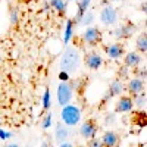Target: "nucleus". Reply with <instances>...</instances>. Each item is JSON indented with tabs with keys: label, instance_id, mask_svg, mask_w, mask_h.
Segmentation results:
<instances>
[{
	"label": "nucleus",
	"instance_id": "f257e3e1",
	"mask_svg": "<svg viewBox=\"0 0 147 147\" xmlns=\"http://www.w3.org/2000/svg\"><path fill=\"white\" fill-rule=\"evenodd\" d=\"M81 65V53L78 50V47L75 46H68L65 49V52L62 53V57L59 60V68L60 71H65L68 74L77 72Z\"/></svg>",
	"mask_w": 147,
	"mask_h": 147
},
{
	"label": "nucleus",
	"instance_id": "f03ea898",
	"mask_svg": "<svg viewBox=\"0 0 147 147\" xmlns=\"http://www.w3.org/2000/svg\"><path fill=\"white\" fill-rule=\"evenodd\" d=\"M81 118H82V112L80 106L74 105V103H68L65 106H62V110H60V122L69 128L72 127H77L80 122H81Z\"/></svg>",
	"mask_w": 147,
	"mask_h": 147
},
{
	"label": "nucleus",
	"instance_id": "7ed1b4c3",
	"mask_svg": "<svg viewBox=\"0 0 147 147\" xmlns=\"http://www.w3.org/2000/svg\"><path fill=\"white\" fill-rule=\"evenodd\" d=\"M74 99V88L71 87L69 81H60L57 84V90H56V100L57 105L62 107L68 103H71Z\"/></svg>",
	"mask_w": 147,
	"mask_h": 147
},
{
	"label": "nucleus",
	"instance_id": "20e7f679",
	"mask_svg": "<svg viewBox=\"0 0 147 147\" xmlns=\"http://www.w3.org/2000/svg\"><path fill=\"white\" fill-rule=\"evenodd\" d=\"M81 41L85 46L96 47L97 44L102 41V31H100V28L99 27H94V25L85 27L84 32L81 34Z\"/></svg>",
	"mask_w": 147,
	"mask_h": 147
},
{
	"label": "nucleus",
	"instance_id": "39448f33",
	"mask_svg": "<svg viewBox=\"0 0 147 147\" xmlns=\"http://www.w3.org/2000/svg\"><path fill=\"white\" fill-rule=\"evenodd\" d=\"M99 19L103 27H115L118 21H119V15L116 7H113L112 5H106L99 13Z\"/></svg>",
	"mask_w": 147,
	"mask_h": 147
},
{
	"label": "nucleus",
	"instance_id": "423d86ee",
	"mask_svg": "<svg viewBox=\"0 0 147 147\" xmlns=\"http://www.w3.org/2000/svg\"><path fill=\"white\" fill-rule=\"evenodd\" d=\"M105 55L109 60H119L124 57L125 55V47L121 41H115V43H110L105 47Z\"/></svg>",
	"mask_w": 147,
	"mask_h": 147
},
{
	"label": "nucleus",
	"instance_id": "0eeeda50",
	"mask_svg": "<svg viewBox=\"0 0 147 147\" xmlns=\"http://www.w3.org/2000/svg\"><path fill=\"white\" fill-rule=\"evenodd\" d=\"M127 91V88H125V82L122 81V80H119V78H116V80H113L112 82L109 84V88H107V91H106V94H105V102L106 100H110V99H113V97H119V96H122Z\"/></svg>",
	"mask_w": 147,
	"mask_h": 147
},
{
	"label": "nucleus",
	"instance_id": "6e6552de",
	"mask_svg": "<svg viewBox=\"0 0 147 147\" xmlns=\"http://www.w3.org/2000/svg\"><path fill=\"white\" fill-rule=\"evenodd\" d=\"M105 63V57L100 52H90L85 55V66L90 71H99Z\"/></svg>",
	"mask_w": 147,
	"mask_h": 147
},
{
	"label": "nucleus",
	"instance_id": "1a4fd4ad",
	"mask_svg": "<svg viewBox=\"0 0 147 147\" xmlns=\"http://www.w3.org/2000/svg\"><path fill=\"white\" fill-rule=\"evenodd\" d=\"M137 32V27L132 24H122V25L116 27L113 31V37L116 40H128Z\"/></svg>",
	"mask_w": 147,
	"mask_h": 147
},
{
	"label": "nucleus",
	"instance_id": "9d476101",
	"mask_svg": "<svg viewBox=\"0 0 147 147\" xmlns=\"http://www.w3.org/2000/svg\"><path fill=\"white\" fill-rule=\"evenodd\" d=\"M115 110L118 113H129L134 110V103H132V97L122 94L118 97V100L115 103Z\"/></svg>",
	"mask_w": 147,
	"mask_h": 147
},
{
	"label": "nucleus",
	"instance_id": "9b49d317",
	"mask_svg": "<svg viewBox=\"0 0 147 147\" xmlns=\"http://www.w3.org/2000/svg\"><path fill=\"white\" fill-rule=\"evenodd\" d=\"M125 88H127V91L131 96L138 94V93H141V91L146 90V81L141 80V78H138L137 75L136 77H129L128 78V82L125 84Z\"/></svg>",
	"mask_w": 147,
	"mask_h": 147
},
{
	"label": "nucleus",
	"instance_id": "f8f14e48",
	"mask_svg": "<svg viewBox=\"0 0 147 147\" xmlns=\"http://www.w3.org/2000/svg\"><path fill=\"white\" fill-rule=\"evenodd\" d=\"M80 136L84 140H90L94 136H97V124L91 119L84 121L81 124V127H80Z\"/></svg>",
	"mask_w": 147,
	"mask_h": 147
},
{
	"label": "nucleus",
	"instance_id": "ddd939ff",
	"mask_svg": "<svg viewBox=\"0 0 147 147\" xmlns=\"http://www.w3.org/2000/svg\"><path fill=\"white\" fill-rule=\"evenodd\" d=\"M124 65L127 66V68H129V69H136V68H138L141 63H143V56H141V53H138L137 50L136 52H128V53H125L124 55Z\"/></svg>",
	"mask_w": 147,
	"mask_h": 147
},
{
	"label": "nucleus",
	"instance_id": "4468645a",
	"mask_svg": "<svg viewBox=\"0 0 147 147\" xmlns=\"http://www.w3.org/2000/svg\"><path fill=\"white\" fill-rule=\"evenodd\" d=\"M69 136H71L69 127H66L63 122H57L56 127H55V141L57 144H60V143L66 141L69 138Z\"/></svg>",
	"mask_w": 147,
	"mask_h": 147
},
{
	"label": "nucleus",
	"instance_id": "2eb2a0df",
	"mask_svg": "<svg viewBox=\"0 0 147 147\" xmlns=\"http://www.w3.org/2000/svg\"><path fill=\"white\" fill-rule=\"evenodd\" d=\"M100 140H102V143H103V147H115V146L119 144L121 137H119L118 132L109 129V131H105V132H103V136L100 137Z\"/></svg>",
	"mask_w": 147,
	"mask_h": 147
},
{
	"label": "nucleus",
	"instance_id": "dca6fc26",
	"mask_svg": "<svg viewBox=\"0 0 147 147\" xmlns=\"http://www.w3.org/2000/svg\"><path fill=\"white\" fill-rule=\"evenodd\" d=\"M74 37H75V24H74L72 19H69V21H66V24H65L63 43H65V44H69V43L74 40Z\"/></svg>",
	"mask_w": 147,
	"mask_h": 147
},
{
	"label": "nucleus",
	"instance_id": "f3484780",
	"mask_svg": "<svg viewBox=\"0 0 147 147\" xmlns=\"http://www.w3.org/2000/svg\"><path fill=\"white\" fill-rule=\"evenodd\" d=\"M132 103H134V107H136V109L146 110V103H147L146 90L141 91V93H138V94H134V96H132Z\"/></svg>",
	"mask_w": 147,
	"mask_h": 147
},
{
	"label": "nucleus",
	"instance_id": "a211bd4d",
	"mask_svg": "<svg viewBox=\"0 0 147 147\" xmlns=\"http://www.w3.org/2000/svg\"><path fill=\"white\" fill-rule=\"evenodd\" d=\"M49 5L55 9L59 15H65L68 12V2L66 0H49Z\"/></svg>",
	"mask_w": 147,
	"mask_h": 147
},
{
	"label": "nucleus",
	"instance_id": "6ab92c4d",
	"mask_svg": "<svg viewBox=\"0 0 147 147\" xmlns=\"http://www.w3.org/2000/svg\"><path fill=\"white\" fill-rule=\"evenodd\" d=\"M136 47H137V52L141 53V55H146L147 53V35L146 32L140 34L136 40Z\"/></svg>",
	"mask_w": 147,
	"mask_h": 147
},
{
	"label": "nucleus",
	"instance_id": "aec40b11",
	"mask_svg": "<svg viewBox=\"0 0 147 147\" xmlns=\"http://www.w3.org/2000/svg\"><path fill=\"white\" fill-rule=\"evenodd\" d=\"M94 21H96V13H94L93 10L88 9V10L82 15V18H81V21H80L78 25H81V27H90V25H93V24H94Z\"/></svg>",
	"mask_w": 147,
	"mask_h": 147
},
{
	"label": "nucleus",
	"instance_id": "412c9836",
	"mask_svg": "<svg viewBox=\"0 0 147 147\" xmlns=\"http://www.w3.org/2000/svg\"><path fill=\"white\" fill-rule=\"evenodd\" d=\"M19 19H21L19 9L18 7H10V10H9V22L12 24V25H18Z\"/></svg>",
	"mask_w": 147,
	"mask_h": 147
},
{
	"label": "nucleus",
	"instance_id": "4be33fe9",
	"mask_svg": "<svg viewBox=\"0 0 147 147\" xmlns=\"http://www.w3.org/2000/svg\"><path fill=\"white\" fill-rule=\"evenodd\" d=\"M52 125H53V113L49 112V113L43 118V121H41V128H43L44 131H47V129H50Z\"/></svg>",
	"mask_w": 147,
	"mask_h": 147
},
{
	"label": "nucleus",
	"instance_id": "5701e85b",
	"mask_svg": "<svg viewBox=\"0 0 147 147\" xmlns=\"http://www.w3.org/2000/svg\"><path fill=\"white\" fill-rule=\"evenodd\" d=\"M41 103H43V107H44L46 110L50 109V106H52V94H50V90H44Z\"/></svg>",
	"mask_w": 147,
	"mask_h": 147
},
{
	"label": "nucleus",
	"instance_id": "b1692460",
	"mask_svg": "<svg viewBox=\"0 0 147 147\" xmlns=\"http://www.w3.org/2000/svg\"><path fill=\"white\" fill-rule=\"evenodd\" d=\"M88 143H87V147H103V143H102V140L99 138V137H93V138H90V140H87Z\"/></svg>",
	"mask_w": 147,
	"mask_h": 147
},
{
	"label": "nucleus",
	"instance_id": "393cba45",
	"mask_svg": "<svg viewBox=\"0 0 147 147\" xmlns=\"http://www.w3.org/2000/svg\"><path fill=\"white\" fill-rule=\"evenodd\" d=\"M128 71H129V68H127L125 65H124V66H121V69L118 71V75H119V80H122V81H124L125 78H128V74H129Z\"/></svg>",
	"mask_w": 147,
	"mask_h": 147
},
{
	"label": "nucleus",
	"instance_id": "a878e982",
	"mask_svg": "<svg viewBox=\"0 0 147 147\" xmlns=\"http://www.w3.org/2000/svg\"><path fill=\"white\" fill-rule=\"evenodd\" d=\"M136 71H137V77L146 81V78H147V71H146V65H144V68H136Z\"/></svg>",
	"mask_w": 147,
	"mask_h": 147
},
{
	"label": "nucleus",
	"instance_id": "bb28decb",
	"mask_svg": "<svg viewBox=\"0 0 147 147\" xmlns=\"http://www.w3.org/2000/svg\"><path fill=\"white\" fill-rule=\"evenodd\" d=\"M57 78H59L60 81H69V80H71V74H68V72H65V71H59Z\"/></svg>",
	"mask_w": 147,
	"mask_h": 147
},
{
	"label": "nucleus",
	"instance_id": "cd10ccee",
	"mask_svg": "<svg viewBox=\"0 0 147 147\" xmlns=\"http://www.w3.org/2000/svg\"><path fill=\"white\" fill-rule=\"evenodd\" d=\"M10 137H12V134H10V132H7V131H5V129L0 128V140L6 141V140H9Z\"/></svg>",
	"mask_w": 147,
	"mask_h": 147
},
{
	"label": "nucleus",
	"instance_id": "c85d7f7f",
	"mask_svg": "<svg viewBox=\"0 0 147 147\" xmlns=\"http://www.w3.org/2000/svg\"><path fill=\"white\" fill-rule=\"evenodd\" d=\"M105 122H106V124H113V122H115V115H113V113H109V115L106 116Z\"/></svg>",
	"mask_w": 147,
	"mask_h": 147
},
{
	"label": "nucleus",
	"instance_id": "c756f323",
	"mask_svg": "<svg viewBox=\"0 0 147 147\" xmlns=\"http://www.w3.org/2000/svg\"><path fill=\"white\" fill-rule=\"evenodd\" d=\"M57 147H75L72 143H69L68 140L66 141H63V143H60V144H57Z\"/></svg>",
	"mask_w": 147,
	"mask_h": 147
},
{
	"label": "nucleus",
	"instance_id": "7c9ffc66",
	"mask_svg": "<svg viewBox=\"0 0 147 147\" xmlns=\"http://www.w3.org/2000/svg\"><path fill=\"white\" fill-rule=\"evenodd\" d=\"M5 147H19V146H18L16 143H9V144H6Z\"/></svg>",
	"mask_w": 147,
	"mask_h": 147
},
{
	"label": "nucleus",
	"instance_id": "2f4dec72",
	"mask_svg": "<svg viewBox=\"0 0 147 147\" xmlns=\"http://www.w3.org/2000/svg\"><path fill=\"white\" fill-rule=\"evenodd\" d=\"M40 147H50V144H49V143H47V141H43V143H41V146H40Z\"/></svg>",
	"mask_w": 147,
	"mask_h": 147
},
{
	"label": "nucleus",
	"instance_id": "473e14b6",
	"mask_svg": "<svg viewBox=\"0 0 147 147\" xmlns=\"http://www.w3.org/2000/svg\"><path fill=\"white\" fill-rule=\"evenodd\" d=\"M66 2H78V0H66Z\"/></svg>",
	"mask_w": 147,
	"mask_h": 147
},
{
	"label": "nucleus",
	"instance_id": "72a5a7b5",
	"mask_svg": "<svg viewBox=\"0 0 147 147\" xmlns=\"http://www.w3.org/2000/svg\"><path fill=\"white\" fill-rule=\"evenodd\" d=\"M137 2H146V0H137Z\"/></svg>",
	"mask_w": 147,
	"mask_h": 147
},
{
	"label": "nucleus",
	"instance_id": "f704fd0d",
	"mask_svg": "<svg viewBox=\"0 0 147 147\" xmlns=\"http://www.w3.org/2000/svg\"><path fill=\"white\" fill-rule=\"evenodd\" d=\"M113 2H121V0H113Z\"/></svg>",
	"mask_w": 147,
	"mask_h": 147
},
{
	"label": "nucleus",
	"instance_id": "c9c22d12",
	"mask_svg": "<svg viewBox=\"0 0 147 147\" xmlns=\"http://www.w3.org/2000/svg\"><path fill=\"white\" fill-rule=\"evenodd\" d=\"M115 147H121V146H119V144H118V146H115Z\"/></svg>",
	"mask_w": 147,
	"mask_h": 147
}]
</instances>
